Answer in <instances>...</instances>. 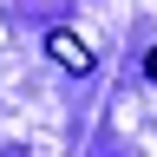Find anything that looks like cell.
Returning <instances> with one entry per match:
<instances>
[{"label": "cell", "instance_id": "cell-1", "mask_svg": "<svg viewBox=\"0 0 157 157\" xmlns=\"http://www.w3.org/2000/svg\"><path fill=\"white\" fill-rule=\"evenodd\" d=\"M46 52H52L66 72H92V46H85L78 33H66V26H52V33H46Z\"/></svg>", "mask_w": 157, "mask_h": 157}, {"label": "cell", "instance_id": "cell-2", "mask_svg": "<svg viewBox=\"0 0 157 157\" xmlns=\"http://www.w3.org/2000/svg\"><path fill=\"white\" fill-rule=\"evenodd\" d=\"M151 78H157V52H151Z\"/></svg>", "mask_w": 157, "mask_h": 157}]
</instances>
